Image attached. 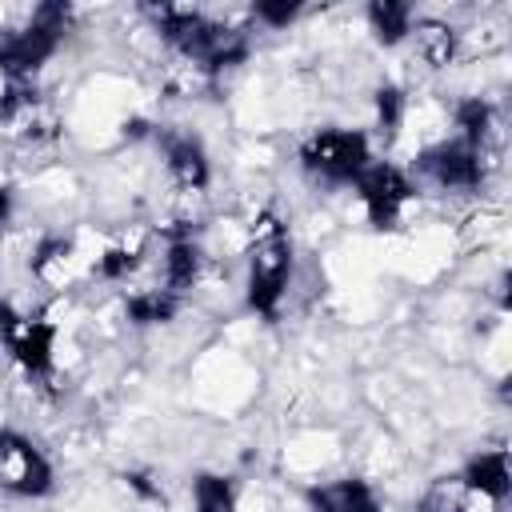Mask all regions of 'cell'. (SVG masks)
Here are the masks:
<instances>
[{"label":"cell","mask_w":512,"mask_h":512,"mask_svg":"<svg viewBox=\"0 0 512 512\" xmlns=\"http://www.w3.org/2000/svg\"><path fill=\"white\" fill-rule=\"evenodd\" d=\"M144 16L160 32V40L192 60L208 80H220L228 68L248 60V36L232 24L212 20L200 8H180V4H144Z\"/></svg>","instance_id":"1"},{"label":"cell","mask_w":512,"mask_h":512,"mask_svg":"<svg viewBox=\"0 0 512 512\" xmlns=\"http://www.w3.org/2000/svg\"><path fill=\"white\" fill-rule=\"evenodd\" d=\"M292 236L288 224L264 208L252 220V244H248V280H244V308L260 320H280V304L292 284Z\"/></svg>","instance_id":"2"},{"label":"cell","mask_w":512,"mask_h":512,"mask_svg":"<svg viewBox=\"0 0 512 512\" xmlns=\"http://www.w3.org/2000/svg\"><path fill=\"white\" fill-rule=\"evenodd\" d=\"M72 28V4L64 0H44L32 8V16L0 40V76L12 84H24L32 72H40L64 44Z\"/></svg>","instance_id":"3"},{"label":"cell","mask_w":512,"mask_h":512,"mask_svg":"<svg viewBox=\"0 0 512 512\" xmlns=\"http://www.w3.org/2000/svg\"><path fill=\"white\" fill-rule=\"evenodd\" d=\"M372 164V144L360 128H316L304 144H300V168L332 188H344L364 176V168Z\"/></svg>","instance_id":"4"},{"label":"cell","mask_w":512,"mask_h":512,"mask_svg":"<svg viewBox=\"0 0 512 512\" xmlns=\"http://www.w3.org/2000/svg\"><path fill=\"white\" fill-rule=\"evenodd\" d=\"M0 344L32 380L56 376V324L44 312H20L12 300H0Z\"/></svg>","instance_id":"5"},{"label":"cell","mask_w":512,"mask_h":512,"mask_svg":"<svg viewBox=\"0 0 512 512\" xmlns=\"http://www.w3.org/2000/svg\"><path fill=\"white\" fill-rule=\"evenodd\" d=\"M56 488V468L44 456V448L16 432L0 428V492L20 496V500H44Z\"/></svg>","instance_id":"6"},{"label":"cell","mask_w":512,"mask_h":512,"mask_svg":"<svg viewBox=\"0 0 512 512\" xmlns=\"http://www.w3.org/2000/svg\"><path fill=\"white\" fill-rule=\"evenodd\" d=\"M356 196L364 204V216L376 232H392L400 220H404V208L412 204L416 196V184L412 176L392 164V160H372L364 168V176L356 180Z\"/></svg>","instance_id":"7"},{"label":"cell","mask_w":512,"mask_h":512,"mask_svg":"<svg viewBox=\"0 0 512 512\" xmlns=\"http://www.w3.org/2000/svg\"><path fill=\"white\" fill-rule=\"evenodd\" d=\"M416 172L444 192H472L484 184V148L464 140H436L416 152Z\"/></svg>","instance_id":"8"},{"label":"cell","mask_w":512,"mask_h":512,"mask_svg":"<svg viewBox=\"0 0 512 512\" xmlns=\"http://www.w3.org/2000/svg\"><path fill=\"white\" fill-rule=\"evenodd\" d=\"M156 144L164 152V168L168 176L188 188V192H204L208 180H212V160H208V148L196 132H180V128H164L156 132Z\"/></svg>","instance_id":"9"},{"label":"cell","mask_w":512,"mask_h":512,"mask_svg":"<svg viewBox=\"0 0 512 512\" xmlns=\"http://www.w3.org/2000/svg\"><path fill=\"white\" fill-rule=\"evenodd\" d=\"M460 484L464 496H480L492 508H500L512 492V460L508 448H488V452H472L460 468V476H452Z\"/></svg>","instance_id":"10"},{"label":"cell","mask_w":512,"mask_h":512,"mask_svg":"<svg viewBox=\"0 0 512 512\" xmlns=\"http://www.w3.org/2000/svg\"><path fill=\"white\" fill-rule=\"evenodd\" d=\"M304 500L308 512H384L376 488L360 476H336L328 484H312Z\"/></svg>","instance_id":"11"},{"label":"cell","mask_w":512,"mask_h":512,"mask_svg":"<svg viewBox=\"0 0 512 512\" xmlns=\"http://www.w3.org/2000/svg\"><path fill=\"white\" fill-rule=\"evenodd\" d=\"M200 272H204V248H200V240L188 228L172 232L168 244H164V288L176 292V296H184L200 280Z\"/></svg>","instance_id":"12"},{"label":"cell","mask_w":512,"mask_h":512,"mask_svg":"<svg viewBox=\"0 0 512 512\" xmlns=\"http://www.w3.org/2000/svg\"><path fill=\"white\" fill-rule=\"evenodd\" d=\"M408 40H416V52L428 68H448L460 52V32L448 20H436V16H416Z\"/></svg>","instance_id":"13"},{"label":"cell","mask_w":512,"mask_h":512,"mask_svg":"<svg viewBox=\"0 0 512 512\" xmlns=\"http://www.w3.org/2000/svg\"><path fill=\"white\" fill-rule=\"evenodd\" d=\"M364 20H368V32L376 36V44L396 48V44H404L412 36L416 8L408 0H368L364 4Z\"/></svg>","instance_id":"14"},{"label":"cell","mask_w":512,"mask_h":512,"mask_svg":"<svg viewBox=\"0 0 512 512\" xmlns=\"http://www.w3.org/2000/svg\"><path fill=\"white\" fill-rule=\"evenodd\" d=\"M180 304H184V296H176L168 288H140L124 300V316L132 328H156V324H172Z\"/></svg>","instance_id":"15"},{"label":"cell","mask_w":512,"mask_h":512,"mask_svg":"<svg viewBox=\"0 0 512 512\" xmlns=\"http://www.w3.org/2000/svg\"><path fill=\"white\" fill-rule=\"evenodd\" d=\"M240 484L228 472H196L192 476V512H236Z\"/></svg>","instance_id":"16"},{"label":"cell","mask_w":512,"mask_h":512,"mask_svg":"<svg viewBox=\"0 0 512 512\" xmlns=\"http://www.w3.org/2000/svg\"><path fill=\"white\" fill-rule=\"evenodd\" d=\"M452 120H456V140H464L472 148H484V140L496 124V108L484 96H464V100L452 104Z\"/></svg>","instance_id":"17"},{"label":"cell","mask_w":512,"mask_h":512,"mask_svg":"<svg viewBox=\"0 0 512 512\" xmlns=\"http://www.w3.org/2000/svg\"><path fill=\"white\" fill-rule=\"evenodd\" d=\"M76 260V244L68 240V236H44L40 244H36V252H32V272L36 276H44V280H52V268H68Z\"/></svg>","instance_id":"18"},{"label":"cell","mask_w":512,"mask_h":512,"mask_svg":"<svg viewBox=\"0 0 512 512\" xmlns=\"http://www.w3.org/2000/svg\"><path fill=\"white\" fill-rule=\"evenodd\" d=\"M404 92L396 84H380L376 88V124L384 136H396V128L404 124Z\"/></svg>","instance_id":"19"},{"label":"cell","mask_w":512,"mask_h":512,"mask_svg":"<svg viewBox=\"0 0 512 512\" xmlns=\"http://www.w3.org/2000/svg\"><path fill=\"white\" fill-rule=\"evenodd\" d=\"M136 264H140V252H136V248H128V244H116V248H104V252L96 256L92 272H96L100 280H124Z\"/></svg>","instance_id":"20"},{"label":"cell","mask_w":512,"mask_h":512,"mask_svg":"<svg viewBox=\"0 0 512 512\" xmlns=\"http://www.w3.org/2000/svg\"><path fill=\"white\" fill-rule=\"evenodd\" d=\"M300 12H304L300 0H260V4H252V20L264 24V28H288Z\"/></svg>","instance_id":"21"},{"label":"cell","mask_w":512,"mask_h":512,"mask_svg":"<svg viewBox=\"0 0 512 512\" xmlns=\"http://www.w3.org/2000/svg\"><path fill=\"white\" fill-rule=\"evenodd\" d=\"M12 220V192H8V184L0 180V228Z\"/></svg>","instance_id":"22"},{"label":"cell","mask_w":512,"mask_h":512,"mask_svg":"<svg viewBox=\"0 0 512 512\" xmlns=\"http://www.w3.org/2000/svg\"><path fill=\"white\" fill-rule=\"evenodd\" d=\"M436 492H440V496H444V504H436V508H432V512H464V508H460V504H452V500H448V484H436Z\"/></svg>","instance_id":"23"}]
</instances>
